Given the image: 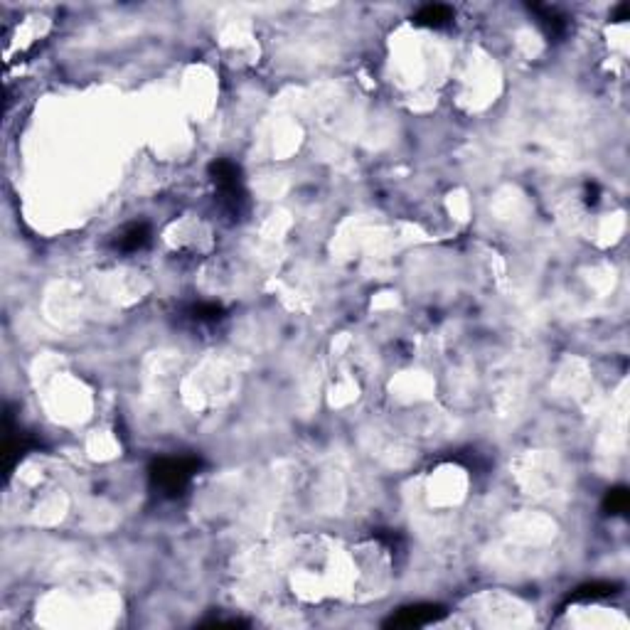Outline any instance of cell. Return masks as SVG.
<instances>
[{
  "label": "cell",
  "instance_id": "obj_1",
  "mask_svg": "<svg viewBox=\"0 0 630 630\" xmlns=\"http://www.w3.org/2000/svg\"><path fill=\"white\" fill-rule=\"evenodd\" d=\"M202 460L195 455H180V458H160L150 468V482L160 495L177 497L182 495L190 480L197 475Z\"/></svg>",
  "mask_w": 630,
  "mask_h": 630
},
{
  "label": "cell",
  "instance_id": "obj_2",
  "mask_svg": "<svg viewBox=\"0 0 630 630\" xmlns=\"http://www.w3.org/2000/svg\"><path fill=\"white\" fill-rule=\"evenodd\" d=\"M209 175H212L214 185L219 192V202H222L224 212L229 217H239L244 212L246 192L241 185V172L232 160H214L209 165Z\"/></svg>",
  "mask_w": 630,
  "mask_h": 630
},
{
  "label": "cell",
  "instance_id": "obj_3",
  "mask_svg": "<svg viewBox=\"0 0 630 630\" xmlns=\"http://www.w3.org/2000/svg\"><path fill=\"white\" fill-rule=\"evenodd\" d=\"M441 616V608L431 606V603H424V606H409L402 608L397 616H392L387 621V626L394 628H414V626H426V623L436 621Z\"/></svg>",
  "mask_w": 630,
  "mask_h": 630
},
{
  "label": "cell",
  "instance_id": "obj_4",
  "mask_svg": "<svg viewBox=\"0 0 630 630\" xmlns=\"http://www.w3.org/2000/svg\"><path fill=\"white\" fill-rule=\"evenodd\" d=\"M150 241V229L148 224H131L123 232L118 234L116 239V249L126 251V254H133V251H140L143 246H148Z\"/></svg>",
  "mask_w": 630,
  "mask_h": 630
},
{
  "label": "cell",
  "instance_id": "obj_5",
  "mask_svg": "<svg viewBox=\"0 0 630 630\" xmlns=\"http://www.w3.org/2000/svg\"><path fill=\"white\" fill-rule=\"evenodd\" d=\"M451 20H453V10L448 5H426L416 15V23L426 25V28H443Z\"/></svg>",
  "mask_w": 630,
  "mask_h": 630
},
{
  "label": "cell",
  "instance_id": "obj_6",
  "mask_svg": "<svg viewBox=\"0 0 630 630\" xmlns=\"http://www.w3.org/2000/svg\"><path fill=\"white\" fill-rule=\"evenodd\" d=\"M628 490L626 487H613V490L606 492L603 497V512L608 514H623L628 510Z\"/></svg>",
  "mask_w": 630,
  "mask_h": 630
},
{
  "label": "cell",
  "instance_id": "obj_7",
  "mask_svg": "<svg viewBox=\"0 0 630 630\" xmlns=\"http://www.w3.org/2000/svg\"><path fill=\"white\" fill-rule=\"evenodd\" d=\"M616 589V584H606V581H598V584H586L581 589H576L574 601H584V598H608Z\"/></svg>",
  "mask_w": 630,
  "mask_h": 630
},
{
  "label": "cell",
  "instance_id": "obj_8",
  "mask_svg": "<svg viewBox=\"0 0 630 630\" xmlns=\"http://www.w3.org/2000/svg\"><path fill=\"white\" fill-rule=\"evenodd\" d=\"M190 315L197 323H217V320L222 318V308H219L217 303H199V306L192 308Z\"/></svg>",
  "mask_w": 630,
  "mask_h": 630
},
{
  "label": "cell",
  "instance_id": "obj_9",
  "mask_svg": "<svg viewBox=\"0 0 630 630\" xmlns=\"http://www.w3.org/2000/svg\"><path fill=\"white\" fill-rule=\"evenodd\" d=\"M537 10H539V15H542V23H544V28H547V33L551 35V38H559V35L566 30L564 18H559L551 8H537Z\"/></svg>",
  "mask_w": 630,
  "mask_h": 630
},
{
  "label": "cell",
  "instance_id": "obj_10",
  "mask_svg": "<svg viewBox=\"0 0 630 630\" xmlns=\"http://www.w3.org/2000/svg\"><path fill=\"white\" fill-rule=\"evenodd\" d=\"M626 15H628V5H626V3H623V5H621V8H618V10H616V20H626Z\"/></svg>",
  "mask_w": 630,
  "mask_h": 630
}]
</instances>
